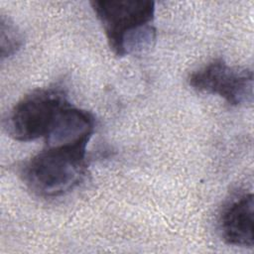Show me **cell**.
Masks as SVG:
<instances>
[{"label":"cell","mask_w":254,"mask_h":254,"mask_svg":"<svg viewBox=\"0 0 254 254\" xmlns=\"http://www.w3.org/2000/svg\"><path fill=\"white\" fill-rule=\"evenodd\" d=\"M92 9L110 49L124 57L149 50L156 41L155 2L150 0H95Z\"/></svg>","instance_id":"obj_1"},{"label":"cell","mask_w":254,"mask_h":254,"mask_svg":"<svg viewBox=\"0 0 254 254\" xmlns=\"http://www.w3.org/2000/svg\"><path fill=\"white\" fill-rule=\"evenodd\" d=\"M86 147H46L22 168L28 188L42 197H58L75 189L86 171Z\"/></svg>","instance_id":"obj_2"},{"label":"cell","mask_w":254,"mask_h":254,"mask_svg":"<svg viewBox=\"0 0 254 254\" xmlns=\"http://www.w3.org/2000/svg\"><path fill=\"white\" fill-rule=\"evenodd\" d=\"M59 88L37 89L22 98L7 116L8 134L21 142L46 138L60 112L68 104Z\"/></svg>","instance_id":"obj_3"},{"label":"cell","mask_w":254,"mask_h":254,"mask_svg":"<svg viewBox=\"0 0 254 254\" xmlns=\"http://www.w3.org/2000/svg\"><path fill=\"white\" fill-rule=\"evenodd\" d=\"M253 70L249 67L229 65L217 58L189 76V84L195 90L222 97L234 106L253 103Z\"/></svg>","instance_id":"obj_4"},{"label":"cell","mask_w":254,"mask_h":254,"mask_svg":"<svg viewBox=\"0 0 254 254\" xmlns=\"http://www.w3.org/2000/svg\"><path fill=\"white\" fill-rule=\"evenodd\" d=\"M253 217V193L243 192L234 196L222 208L219 216L222 239L229 245L252 248L254 245Z\"/></svg>","instance_id":"obj_5"},{"label":"cell","mask_w":254,"mask_h":254,"mask_svg":"<svg viewBox=\"0 0 254 254\" xmlns=\"http://www.w3.org/2000/svg\"><path fill=\"white\" fill-rule=\"evenodd\" d=\"M95 121L86 110L68 103L57 117L45 138L47 147H86L94 131Z\"/></svg>","instance_id":"obj_6"},{"label":"cell","mask_w":254,"mask_h":254,"mask_svg":"<svg viewBox=\"0 0 254 254\" xmlns=\"http://www.w3.org/2000/svg\"><path fill=\"white\" fill-rule=\"evenodd\" d=\"M23 45V36L17 26L4 16L1 17V58L16 54Z\"/></svg>","instance_id":"obj_7"}]
</instances>
